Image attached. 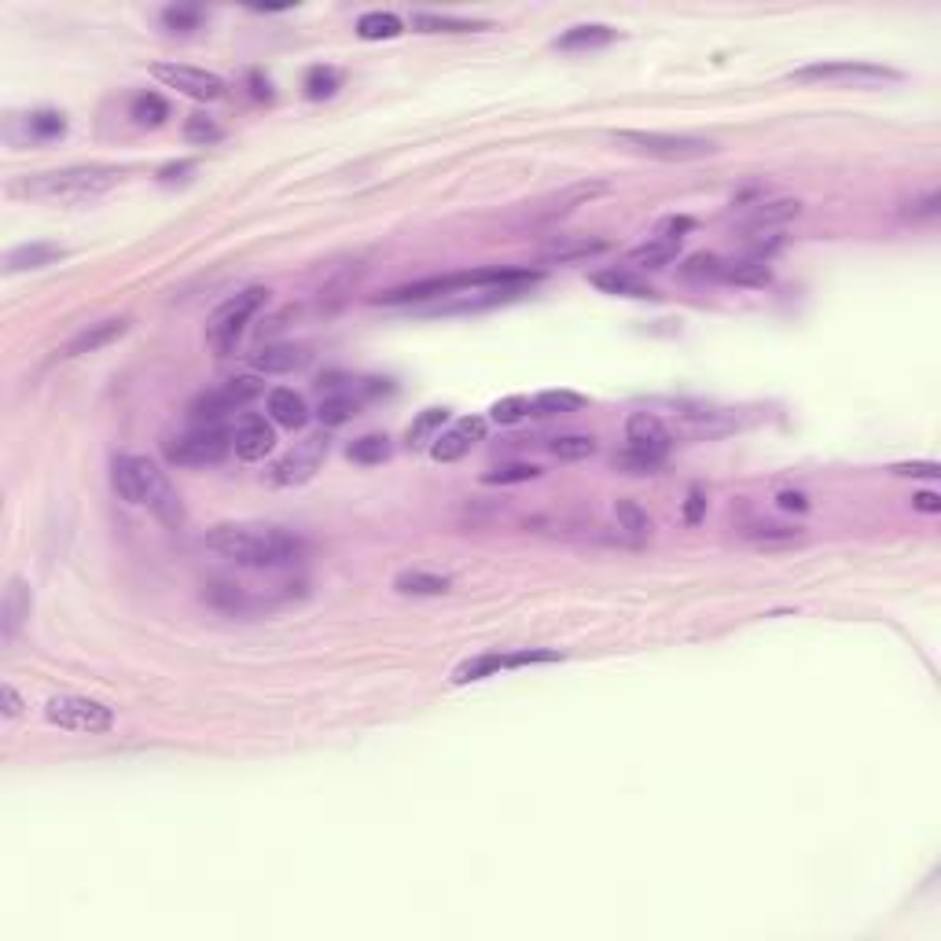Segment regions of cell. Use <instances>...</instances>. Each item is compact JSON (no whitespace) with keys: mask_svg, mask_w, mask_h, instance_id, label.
<instances>
[{"mask_svg":"<svg viewBox=\"0 0 941 941\" xmlns=\"http://www.w3.org/2000/svg\"><path fill=\"white\" fill-rule=\"evenodd\" d=\"M203 545L217 552L221 559H232L236 567L250 570H280L295 567L298 559L306 556V541L295 533L280 530V526H214L206 530Z\"/></svg>","mask_w":941,"mask_h":941,"instance_id":"obj_1","label":"cell"},{"mask_svg":"<svg viewBox=\"0 0 941 941\" xmlns=\"http://www.w3.org/2000/svg\"><path fill=\"white\" fill-rule=\"evenodd\" d=\"M541 280L537 269H511V265H489V269H471V273H449V276H427L416 284L390 287L383 295H375L379 306H405V302H423V298H453L467 291H497V287H526Z\"/></svg>","mask_w":941,"mask_h":941,"instance_id":"obj_2","label":"cell"},{"mask_svg":"<svg viewBox=\"0 0 941 941\" xmlns=\"http://www.w3.org/2000/svg\"><path fill=\"white\" fill-rule=\"evenodd\" d=\"M114 493L125 504H144L162 526H184V504L177 497V489L170 486V478L155 460L148 456H118L111 471Z\"/></svg>","mask_w":941,"mask_h":941,"instance_id":"obj_3","label":"cell"},{"mask_svg":"<svg viewBox=\"0 0 941 941\" xmlns=\"http://www.w3.org/2000/svg\"><path fill=\"white\" fill-rule=\"evenodd\" d=\"M122 170L114 166H67V170L37 173L12 188L15 195H37V199H89L118 184Z\"/></svg>","mask_w":941,"mask_h":941,"instance_id":"obj_4","label":"cell"},{"mask_svg":"<svg viewBox=\"0 0 941 941\" xmlns=\"http://www.w3.org/2000/svg\"><path fill=\"white\" fill-rule=\"evenodd\" d=\"M787 81L798 85H853V89H875V85H890L901 81V74L868 59H820L809 67H798L787 74Z\"/></svg>","mask_w":941,"mask_h":941,"instance_id":"obj_5","label":"cell"},{"mask_svg":"<svg viewBox=\"0 0 941 941\" xmlns=\"http://www.w3.org/2000/svg\"><path fill=\"white\" fill-rule=\"evenodd\" d=\"M614 140L647 155V159L662 162H695L717 151L714 140L706 137H695V133H658V129H618Z\"/></svg>","mask_w":941,"mask_h":941,"instance_id":"obj_6","label":"cell"},{"mask_svg":"<svg viewBox=\"0 0 941 941\" xmlns=\"http://www.w3.org/2000/svg\"><path fill=\"white\" fill-rule=\"evenodd\" d=\"M232 449V434H225L217 423H195L192 431L166 442V460L177 467H206L225 460Z\"/></svg>","mask_w":941,"mask_h":941,"instance_id":"obj_7","label":"cell"},{"mask_svg":"<svg viewBox=\"0 0 941 941\" xmlns=\"http://www.w3.org/2000/svg\"><path fill=\"white\" fill-rule=\"evenodd\" d=\"M265 302H269V291H265V287H247V291L232 295L228 302H221V306L214 309L210 324H206L210 346H214V350H232L239 339V331L247 328V320L254 317Z\"/></svg>","mask_w":941,"mask_h":941,"instance_id":"obj_8","label":"cell"},{"mask_svg":"<svg viewBox=\"0 0 941 941\" xmlns=\"http://www.w3.org/2000/svg\"><path fill=\"white\" fill-rule=\"evenodd\" d=\"M45 717L52 725L67 728V732H85V736H100V732L114 728L111 706L85 699V695H52L45 703Z\"/></svg>","mask_w":941,"mask_h":941,"instance_id":"obj_9","label":"cell"},{"mask_svg":"<svg viewBox=\"0 0 941 941\" xmlns=\"http://www.w3.org/2000/svg\"><path fill=\"white\" fill-rule=\"evenodd\" d=\"M261 390H265V386H261L254 375H239V379H228V383H221L217 390H206V394L195 397L192 405H188V416H192L195 423H217L221 416L243 409L254 397H261Z\"/></svg>","mask_w":941,"mask_h":941,"instance_id":"obj_10","label":"cell"},{"mask_svg":"<svg viewBox=\"0 0 941 941\" xmlns=\"http://www.w3.org/2000/svg\"><path fill=\"white\" fill-rule=\"evenodd\" d=\"M328 456V438L324 434H309L306 442H298L287 456H280L273 467V482L276 486H298V482H309L317 475L320 460Z\"/></svg>","mask_w":941,"mask_h":941,"instance_id":"obj_11","label":"cell"},{"mask_svg":"<svg viewBox=\"0 0 941 941\" xmlns=\"http://www.w3.org/2000/svg\"><path fill=\"white\" fill-rule=\"evenodd\" d=\"M151 74L170 85V89L192 96V100H217L225 96V81L217 78L214 70H199V67H184V63H155Z\"/></svg>","mask_w":941,"mask_h":941,"instance_id":"obj_12","label":"cell"},{"mask_svg":"<svg viewBox=\"0 0 941 941\" xmlns=\"http://www.w3.org/2000/svg\"><path fill=\"white\" fill-rule=\"evenodd\" d=\"M482 438H486V420H482V416H464V420H456L442 438H434L431 456L438 464H453V460L471 453Z\"/></svg>","mask_w":941,"mask_h":941,"instance_id":"obj_13","label":"cell"},{"mask_svg":"<svg viewBox=\"0 0 941 941\" xmlns=\"http://www.w3.org/2000/svg\"><path fill=\"white\" fill-rule=\"evenodd\" d=\"M228 434H232V449H236V456H243V460H265L276 445L273 423L265 420V416H254V412L239 416L236 427H232Z\"/></svg>","mask_w":941,"mask_h":941,"instance_id":"obj_14","label":"cell"},{"mask_svg":"<svg viewBox=\"0 0 941 941\" xmlns=\"http://www.w3.org/2000/svg\"><path fill=\"white\" fill-rule=\"evenodd\" d=\"M526 295V287H497V291H467V295H453V302L434 306V317H464V313H482V309L504 306L515 298Z\"/></svg>","mask_w":941,"mask_h":941,"instance_id":"obj_15","label":"cell"},{"mask_svg":"<svg viewBox=\"0 0 941 941\" xmlns=\"http://www.w3.org/2000/svg\"><path fill=\"white\" fill-rule=\"evenodd\" d=\"M625 438H629V449H644V453L655 456L669 453V431L662 427L655 412H633L625 420Z\"/></svg>","mask_w":941,"mask_h":941,"instance_id":"obj_16","label":"cell"},{"mask_svg":"<svg viewBox=\"0 0 941 941\" xmlns=\"http://www.w3.org/2000/svg\"><path fill=\"white\" fill-rule=\"evenodd\" d=\"M596 195H607V184H603V181H581V184H570V188H563V192L548 195L545 203H541V210L533 214V221H556V217L570 214L574 206L592 203Z\"/></svg>","mask_w":941,"mask_h":941,"instance_id":"obj_17","label":"cell"},{"mask_svg":"<svg viewBox=\"0 0 941 941\" xmlns=\"http://www.w3.org/2000/svg\"><path fill=\"white\" fill-rule=\"evenodd\" d=\"M607 247H611V243L600 236H559L541 250V261H545V265H570V261L596 258V254H603Z\"/></svg>","mask_w":941,"mask_h":941,"instance_id":"obj_18","label":"cell"},{"mask_svg":"<svg viewBox=\"0 0 941 941\" xmlns=\"http://www.w3.org/2000/svg\"><path fill=\"white\" fill-rule=\"evenodd\" d=\"M250 364H254L258 372H265V375H287V372L306 368V364H309V350H306V346H295V342H276V346H265V350L254 353V357H250Z\"/></svg>","mask_w":941,"mask_h":941,"instance_id":"obj_19","label":"cell"},{"mask_svg":"<svg viewBox=\"0 0 941 941\" xmlns=\"http://www.w3.org/2000/svg\"><path fill=\"white\" fill-rule=\"evenodd\" d=\"M592 287H600L607 295H622V298H655V287L647 284L644 276L633 273V269H600V273L589 276Z\"/></svg>","mask_w":941,"mask_h":941,"instance_id":"obj_20","label":"cell"},{"mask_svg":"<svg viewBox=\"0 0 941 941\" xmlns=\"http://www.w3.org/2000/svg\"><path fill=\"white\" fill-rule=\"evenodd\" d=\"M125 331H129V320L125 317H111V320H100V324H89V328L81 331L78 339L67 346V357H81V353L103 350V346H111L114 339H122Z\"/></svg>","mask_w":941,"mask_h":941,"instance_id":"obj_21","label":"cell"},{"mask_svg":"<svg viewBox=\"0 0 941 941\" xmlns=\"http://www.w3.org/2000/svg\"><path fill=\"white\" fill-rule=\"evenodd\" d=\"M269 416H273V423L287 427V431H302V427L309 423L306 397L295 394V390H287V386H280V390L269 394Z\"/></svg>","mask_w":941,"mask_h":941,"instance_id":"obj_22","label":"cell"},{"mask_svg":"<svg viewBox=\"0 0 941 941\" xmlns=\"http://www.w3.org/2000/svg\"><path fill=\"white\" fill-rule=\"evenodd\" d=\"M614 37H618V30H611V26L581 23V26H570L567 34H559L556 48H563V52H592V48H607Z\"/></svg>","mask_w":941,"mask_h":941,"instance_id":"obj_23","label":"cell"},{"mask_svg":"<svg viewBox=\"0 0 941 941\" xmlns=\"http://www.w3.org/2000/svg\"><path fill=\"white\" fill-rule=\"evenodd\" d=\"M203 600L221 614H250L258 607V603L247 596V589H239L232 581H210L203 589Z\"/></svg>","mask_w":941,"mask_h":941,"instance_id":"obj_24","label":"cell"},{"mask_svg":"<svg viewBox=\"0 0 941 941\" xmlns=\"http://www.w3.org/2000/svg\"><path fill=\"white\" fill-rule=\"evenodd\" d=\"M677 254H681V239L655 236L640 243L636 250H629V261H633L636 269H666L669 261H677Z\"/></svg>","mask_w":941,"mask_h":941,"instance_id":"obj_25","label":"cell"},{"mask_svg":"<svg viewBox=\"0 0 941 941\" xmlns=\"http://www.w3.org/2000/svg\"><path fill=\"white\" fill-rule=\"evenodd\" d=\"M59 258H63V247H56V243H23V247L8 250L4 269H8V273L45 269V265H52V261H59Z\"/></svg>","mask_w":941,"mask_h":941,"instance_id":"obj_26","label":"cell"},{"mask_svg":"<svg viewBox=\"0 0 941 941\" xmlns=\"http://www.w3.org/2000/svg\"><path fill=\"white\" fill-rule=\"evenodd\" d=\"M802 214V203L798 199H772V203H754L747 214L739 217L747 228H769V225H783L791 217Z\"/></svg>","mask_w":941,"mask_h":941,"instance_id":"obj_27","label":"cell"},{"mask_svg":"<svg viewBox=\"0 0 941 941\" xmlns=\"http://www.w3.org/2000/svg\"><path fill=\"white\" fill-rule=\"evenodd\" d=\"M453 581L445 574H431V570H401L394 578V592L401 596H445Z\"/></svg>","mask_w":941,"mask_h":941,"instance_id":"obj_28","label":"cell"},{"mask_svg":"<svg viewBox=\"0 0 941 941\" xmlns=\"http://www.w3.org/2000/svg\"><path fill=\"white\" fill-rule=\"evenodd\" d=\"M361 412V397L353 394V390H331V394L320 397V423L324 427H342L346 420H353Z\"/></svg>","mask_w":941,"mask_h":941,"instance_id":"obj_29","label":"cell"},{"mask_svg":"<svg viewBox=\"0 0 941 941\" xmlns=\"http://www.w3.org/2000/svg\"><path fill=\"white\" fill-rule=\"evenodd\" d=\"M721 280H728V284H736V287H769L772 269H769V261H754V258L725 261Z\"/></svg>","mask_w":941,"mask_h":941,"instance_id":"obj_30","label":"cell"},{"mask_svg":"<svg viewBox=\"0 0 941 941\" xmlns=\"http://www.w3.org/2000/svg\"><path fill=\"white\" fill-rule=\"evenodd\" d=\"M23 618H30V589L23 578H12V585L4 592V640H12Z\"/></svg>","mask_w":941,"mask_h":941,"instance_id":"obj_31","label":"cell"},{"mask_svg":"<svg viewBox=\"0 0 941 941\" xmlns=\"http://www.w3.org/2000/svg\"><path fill=\"white\" fill-rule=\"evenodd\" d=\"M585 409V397L574 394V390H545L530 401V416H567V412Z\"/></svg>","mask_w":941,"mask_h":941,"instance_id":"obj_32","label":"cell"},{"mask_svg":"<svg viewBox=\"0 0 941 941\" xmlns=\"http://www.w3.org/2000/svg\"><path fill=\"white\" fill-rule=\"evenodd\" d=\"M401 30H405V23H401L394 12H364L361 19H357V37H361V41H390V37H397Z\"/></svg>","mask_w":941,"mask_h":941,"instance_id":"obj_33","label":"cell"},{"mask_svg":"<svg viewBox=\"0 0 941 941\" xmlns=\"http://www.w3.org/2000/svg\"><path fill=\"white\" fill-rule=\"evenodd\" d=\"M614 519H618V530H625L629 537H636V541H647L651 530H655L651 515H647L636 500H618V504H614Z\"/></svg>","mask_w":941,"mask_h":941,"instance_id":"obj_34","label":"cell"},{"mask_svg":"<svg viewBox=\"0 0 941 941\" xmlns=\"http://www.w3.org/2000/svg\"><path fill=\"white\" fill-rule=\"evenodd\" d=\"M412 23L420 26L423 34H471V30H486V23H475V19H453V15H431V12H416Z\"/></svg>","mask_w":941,"mask_h":941,"instance_id":"obj_35","label":"cell"},{"mask_svg":"<svg viewBox=\"0 0 941 941\" xmlns=\"http://www.w3.org/2000/svg\"><path fill=\"white\" fill-rule=\"evenodd\" d=\"M129 114H133L137 125H151V129H155V125H162L170 118V103L162 100L159 92H140V96H133Z\"/></svg>","mask_w":941,"mask_h":941,"instance_id":"obj_36","label":"cell"},{"mask_svg":"<svg viewBox=\"0 0 941 941\" xmlns=\"http://www.w3.org/2000/svg\"><path fill=\"white\" fill-rule=\"evenodd\" d=\"M548 453L556 460H589V456H596V438L592 434H563V438L548 442Z\"/></svg>","mask_w":941,"mask_h":941,"instance_id":"obj_37","label":"cell"},{"mask_svg":"<svg viewBox=\"0 0 941 941\" xmlns=\"http://www.w3.org/2000/svg\"><path fill=\"white\" fill-rule=\"evenodd\" d=\"M449 420V409H427L420 412L416 420L409 423V431H405V442L412 445V449H420V445H427L434 438V434L442 431V423Z\"/></svg>","mask_w":941,"mask_h":941,"instance_id":"obj_38","label":"cell"},{"mask_svg":"<svg viewBox=\"0 0 941 941\" xmlns=\"http://www.w3.org/2000/svg\"><path fill=\"white\" fill-rule=\"evenodd\" d=\"M206 19L203 8H195V4H170V8H162V26L170 30V34H192V30H199Z\"/></svg>","mask_w":941,"mask_h":941,"instance_id":"obj_39","label":"cell"},{"mask_svg":"<svg viewBox=\"0 0 941 941\" xmlns=\"http://www.w3.org/2000/svg\"><path fill=\"white\" fill-rule=\"evenodd\" d=\"M67 133V118L59 111H34L26 114V137L34 140H59Z\"/></svg>","mask_w":941,"mask_h":941,"instance_id":"obj_40","label":"cell"},{"mask_svg":"<svg viewBox=\"0 0 941 941\" xmlns=\"http://www.w3.org/2000/svg\"><path fill=\"white\" fill-rule=\"evenodd\" d=\"M350 460L353 464H383V460H390V438L386 434H364L350 445Z\"/></svg>","mask_w":941,"mask_h":941,"instance_id":"obj_41","label":"cell"},{"mask_svg":"<svg viewBox=\"0 0 941 941\" xmlns=\"http://www.w3.org/2000/svg\"><path fill=\"white\" fill-rule=\"evenodd\" d=\"M339 85H342V74L335 67H309L302 89H306L309 100H328V96H335Z\"/></svg>","mask_w":941,"mask_h":941,"instance_id":"obj_42","label":"cell"},{"mask_svg":"<svg viewBox=\"0 0 941 941\" xmlns=\"http://www.w3.org/2000/svg\"><path fill=\"white\" fill-rule=\"evenodd\" d=\"M533 478H541V467L537 464H508L497 467V471H486L482 482L486 486H519V482H533Z\"/></svg>","mask_w":941,"mask_h":941,"instance_id":"obj_43","label":"cell"},{"mask_svg":"<svg viewBox=\"0 0 941 941\" xmlns=\"http://www.w3.org/2000/svg\"><path fill=\"white\" fill-rule=\"evenodd\" d=\"M662 460H666V456L644 453V449H625V453L614 456V467L625 471V475H651V471L662 467Z\"/></svg>","mask_w":941,"mask_h":941,"instance_id":"obj_44","label":"cell"},{"mask_svg":"<svg viewBox=\"0 0 941 941\" xmlns=\"http://www.w3.org/2000/svg\"><path fill=\"white\" fill-rule=\"evenodd\" d=\"M522 416H530V397H522V394L500 397V401H493V409H489V420L500 423V427L519 423Z\"/></svg>","mask_w":941,"mask_h":941,"instance_id":"obj_45","label":"cell"},{"mask_svg":"<svg viewBox=\"0 0 941 941\" xmlns=\"http://www.w3.org/2000/svg\"><path fill=\"white\" fill-rule=\"evenodd\" d=\"M721 269H725V261L717 254H692L681 265L684 280H721Z\"/></svg>","mask_w":941,"mask_h":941,"instance_id":"obj_46","label":"cell"},{"mask_svg":"<svg viewBox=\"0 0 941 941\" xmlns=\"http://www.w3.org/2000/svg\"><path fill=\"white\" fill-rule=\"evenodd\" d=\"M184 140L188 144H217L221 140V125L214 122V118H206V114H192L188 122H184Z\"/></svg>","mask_w":941,"mask_h":941,"instance_id":"obj_47","label":"cell"},{"mask_svg":"<svg viewBox=\"0 0 941 941\" xmlns=\"http://www.w3.org/2000/svg\"><path fill=\"white\" fill-rule=\"evenodd\" d=\"M938 206H941V195L930 188V192H923L919 199H912V203H908L905 217H908V221H934V217H938Z\"/></svg>","mask_w":941,"mask_h":941,"instance_id":"obj_48","label":"cell"},{"mask_svg":"<svg viewBox=\"0 0 941 941\" xmlns=\"http://www.w3.org/2000/svg\"><path fill=\"white\" fill-rule=\"evenodd\" d=\"M890 471L901 478H938L941 475V467L934 464V460H923V464H897V467H890Z\"/></svg>","mask_w":941,"mask_h":941,"instance_id":"obj_49","label":"cell"},{"mask_svg":"<svg viewBox=\"0 0 941 941\" xmlns=\"http://www.w3.org/2000/svg\"><path fill=\"white\" fill-rule=\"evenodd\" d=\"M750 541H791L798 537V530H787V526H754V530H743Z\"/></svg>","mask_w":941,"mask_h":941,"instance_id":"obj_50","label":"cell"},{"mask_svg":"<svg viewBox=\"0 0 941 941\" xmlns=\"http://www.w3.org/2000/svg\"><path fill=\"white\" fill-rule=\"evenodd\" d=\"M703 515H706V493L699 486L688 493V500H684V522H703Z\"/></svg>","mask_w":941,"mask_h":941,"instance_id":"obj_51","label":"cell"},{"mask_svg":"<svg viewBox=\"0 0 941 941\" xmlns=\"http://www.w3.org/2000/svg\"><path fill=\"white\" fill-rule=\"evenodd\" d=\"M776 504H780L783 511H809V500H805V493H798V489H783L780 497H776Z\"/></svg>","mask_w":941,"mask_h":941,"instance_id":"obj_52","label":"cell"},{"mask_svg":"<svg viewBox=\"0 0 941 941\" xmlns=\"http://www.w3.org/2000/svg\"><path fill=\"white\" fill-rule=\"evenodd\" d=\"M692 228V217H669V221H662L658 225V232L655 236H673V239H681V232H688Z\"/></svg>","mask_w":941,"mask_h":941,"instance_id":"obj_53","label":"cell"},{"mask_svg":"<svg viewBox=\"0 0 941 941\" xmlns=\"http://www.w3.org/2000/svg\"><path fill=\"white\" fill-rule=\"evenodd\" d=\"M0 695H4V714H8V717L23 714V699H19V692H15L12 684H4V692H0Z\"/></svg>","mask_w":941,"mask_h":941,"instance_id":"obj_54","label":"cell"},{"mask_svg":"<svg viewBox=\"0 0 941 941\" xmlns=\"http://www.w3.org/2000/svg\"><path fill=\"white\" fill-rule=\"evenodd\" d=\"M919 511H927V515H938L941 511V497L938 493H916V500H912Z\"/></svg>","mask_w":941,"mask_h":941,"instance_id":"obj_55","label":"cell"},{"mask_svg":"<svg viewBox=\"0 0 941 941\" xmlns=\"http://www.w3.org/2000/svg\"><path fill=\"white\" fill-rule=\"evenodd\" d=\"M195 170V162H177V166H166V170L159 173V181H177L181 173H192Z\"/></svg>","mask_w":941,"mask_h":941,"instance_id":"obj_56","label":"cell"}]
</instances>
